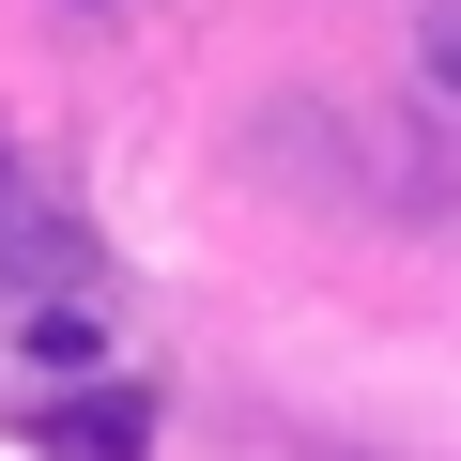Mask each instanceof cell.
<instances>
[{
  "label": "cell",
  "mask_w": 461,
  "mask_h": 461,
  "mask_svg": "<svg viewBox=\"0 0 461 461\" xmlns=\"http://www.w3.org/2000/svg\"><path fill=\"white\" fill-rule=\"evenodd\" d=\"M139 446H154V400L139 384H77L47 415V461H139Z\"/></svg>",
  "instance_id": "1"
},
{
  "label": "cell",
  "mask_w": 461,
  "mask_h": 461,
  "mask_svg": "<svg viewBox=\"0 0 461 461\" xmlns=\"http://www.w3.org/2000/svg\"><path fill=\"white\" fill-rule=\"evenodd\" d=\"M430 77L461 93V0H446V16H430Z\"/></svg>",
  "instance_id": "2"
}]
</instances>
